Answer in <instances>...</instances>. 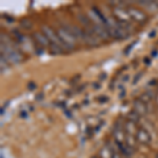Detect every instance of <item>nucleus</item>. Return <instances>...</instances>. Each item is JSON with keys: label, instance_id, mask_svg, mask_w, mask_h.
Here are the masks:
<instances>
[{"label": "nucleus", "instance_id": "f257e3e1", "mask_svg": "<svg viewBox=\"0 0 158 158\" xmlns=\"http://www.w3.org/2000/svg\"><path fill=\"white\" fill-rule=\"evenodd\" d=\"M57 35L59 37V39L62 42L63 49L67 51H71L74 50L76 47V38L74 37V35L70 32L68 29H65L64 27H59L57 30Z\"/></svg>", "mask_w": 158, "mask_h": 158}, {"label": "nucleus", "instance_id": "f03ea898", "mask_svg": "<svg viewBox=\"0 0 158 158\" xmlns=\"http://www.w3.org/2000/svg\"><path fill=\"white\" fill-rule=\"evenodd\" d=\"M1 55H3L4 57L6 58V60L9 61V62L13 63V64H16V63H19L20 61L22 60V57L21 55L19 54L17 51H15L13 49L12 47H10V45H6L4 44V47L1 44Z\"/></svg>", "mask_w": 158, "mask_h": 158}, {"label": "nucleus", "instance_id": "7ed1b4c3", "mask_svg": "<svg viewBox=\"0 0 158 158\" xmlns=\"http://www.w3.org/2000/svg\"><path fill=\"white\" fill-rule=\"evenodd\" d=\"M127 12H128L130 18L132 20H134V21L138 22V23H143V22H146L148 19L147 15L144 14L141 10L137 9V7L129 6L128 10H127Z\"/></svg>", "mask_w": 158, "mask_h": 158}, {"label": "nucleus", "instance_id": "20e7f679", "mask_svg": "<svg viewBox=\"0 0 158 158\" xmlns=\"http://www.w3.org/2000/svg\"><path fill=\"white\" fill-rule=\"evenodd\" d=\"M41 31H42L43 34L47 36V38L49 39V41L52 43V44H57V45H60V47L63 48L62 42H61V40L59 39V37H58V35H57V32L53 31L50 27H47V25H43L41 27Z\"/></svg>", "mask_w": 158, "mask_h": 158}, {"label": "nucleus", "instance_id": "39448f33", "mask_svg": "<svg viewBox=\"0 0 158 158\" xmlns=\"http://www.w3.org/2000/svg\"><path fill=\"white\" fill-rule=\"evenodd\" d=\"M92 30H93L94 34L97 36V38L101 40H109L111 36H110L108 30H106L104 24H92Z\"/></svg>", "mask_w": 158, "mask_h": 158}, {"label": "nucleus", "instance_id": "423d86ee", "mask_svg": "<svg viewBox=\"0 0 158 158\" xmlns=\"http://www.w3.org/2000/svg\"><path fill=\"white\" fill-rule=\"evenodd\" d=\"M83 41L88 45H90V47H96V45H98V38L94 34L93 30H92V25L91 27H85V35H83Z\"/></svg>", "mask_w": 158, "mask_h": 158}, {"label": "nucleus", "instance_id": "0eeeda50", "mask_svg": "<svg viewBox=\"0 0 158 158\" xmlns=\"http://www.w3.org/2000/svg\"><path fill=\"white\" fill-rule=\"evenodd\" d=\"M135 138L141 144H149L151 142V135L144 129L137 130L136 134H135Z\"/></svg>", "mask_w": 158, "mask_h": 158}, {"label": "nucleus", "instance_id": "6e6552de", "mask_svg": "<svg viewBox=\"0 0 158 158\" xmlns=\"http://www.w3.org/2000/svg\"><path fill=\"white\" fill-rule=\"evenodd\" d=\"M113 12H114V16L117 18V21L123 22V23H129L130 20H131L128 12L124 11L122 7H115Z\"/></svg>", "mask_w": 158, "mask_h": 158}, {"label": "nucleus", "instance_id": "1a4fd4ad", "mask_svg": "<svg viewBox=\"0 0 158 158\" xmlns=\"http://www.w3.org/2000/svg\"><path fill=\"white\" fill-rule=\"evenodd\" d=\"M133 108H134V111L136 112L138 115L141 117L143 115H146L148 113V108H147V104L144 102H142L141 100L138 98L134 101V104H133Z\"/></svg>", "mask_w": 158, "mask_h": 158}, {"label": "nucleus", "instance_id": "9d476101", "mask_svg": "<svg viewBox=\"0 0 158 158\" xmlns=\"http://www.w3.org/2000/svg\"><path fill=\"white\" fill-rule=\"evenodd\" d=\"M126 134L122 131L121 127H118V124L115 126V130H114V140L116 141L117 144L126 143Z\"/></svg>", "mask_w": 158, "mask_h": 158}, {"label": "nucleus", "instance_id": "9b49d317", "mask_svg": "<svg viewBox=\"0 0 158 158\" xmlns=\"http://www.w3.org/2000/svg\"><path fill=\"white\" fill-rule=\"evenodd\" d=\"M34 39L38 44L41 45V47H50L51 42L49 41V39L47 38L44 34L42 32H36L34 33Z\"/></svg>", "mask_w": 158, "mask_h": 158}, {"label": "nucleus", "instance_id": "f8f14e48", "mask_svg": "<svg viewBox=\"0 0 158 158\" xmlns=\"http://www.w3.org/2000/svg\"><path fill=\"white\" fill-rule=\"evenodd\" d=\"M65 29H68L70 31L71 33L74 35V37L76 38V39H80V40H83V35H85V30L80 29V27H78L77 25H67V27H64Z\"/></svg>", "mask_w": 158, "mask_h": 158}, {"label": "nucleus", "instance_id": "ddd939ff", "mask_svg": "<svg viewBox=\"0 0 158 158\" xmlns=\"http://www.w3.org/2000/svg\"><path fill=\"white\" fill-rule=\"evenodd\" d=\"M118 148H119V152L121 153L122 155L127 157H130L133 155V152H134V149L131 148L130 146H128L127 143H121V144H118Z\"/></svg>", "mask_w": 158, "mask_h": 158}, {"label": "nucleus", "instance_id": "4468645a", "mask_svg": "<svg viewBox=\"0 0 158 158\" xmlns=\"http://www.w3.org/2000/svg\"><path fill=\"white\" fill-rule=\"evenodd\" d=\"M154 92H152V91H148V92H144V93H142L141 95H140V97L139 99L142 101V102H144V103H149V102H151V101L153 100V98H154Z\"/></svg>", "mask_w": 158, "mask_h": 158}, {"label": "nucleus", "instance_id": "2eb2a0df", "mask_svg": "<svg viewBox=\"0 0 158 158\" xmlns=\"http://www.w3.org/2000/svg\"><path fill=\"white\" fill-rule=\"evenodd\" d=\"M126 131L128 132L129 135H133L134 133L136 134L137 130H136V123L132 121H127L126 123Z\"/></svg>", "mask_w": 158, "mask_h": 158}, {"label": "nucleus", "instance_id": "dca6fc26", "mask_svg": "<svg viewBox=\"0 0 158 158\" xmlns=\"http://www.w3.org/2000/svg\"><path fill=\"white\" fill-rule=\"evenodd\" d=\"M49 48H50L51 52H52L53 54H62V52L64 51L62 47L57 45V44H52V43H51V45Z\"/></svg>", "mask_w": 158, "mask_h": 158}, {"label": "nucleus", "instance_id": "f3484780", "mask_svg": "<svg viewBox=\"0 0 158 158\" xmlns=\"http://www.w3.org/2000/svg\"><path fill=\"white\" fill-rule=\"evenodd\" d=\"M128 119H129V121H132V122H134V123H136V122L139 121L140 116L135 111H133V112H130L128 114Z\"/></svg>", "mask_w": 158, "mask_h": 158}, {"label": "nucleus", "instance_id": "a211bd4d", "mask_svg": "<svg viewBox=\"0 0 158 158\" xmlns=\"http://www.w3.org/2000/svg\"><path fill=\"white\" fill-rule=\"evenodd\" d=\"M100 155L102 158H111L112 157V150H110L109 147H104L100 152Z\"/></svg>", "mask_w": 158, "mask_h": 158}, {"label": "nucleus", "instance_id": "6ab92c4d", "mask_svg": "<svg viewBox=\"0 0 158 158\" xmlns=\"http://www.w3.org/2000/svg\"><path fill=\"white\" fill-rule=\"evenodd\" d=\"M20 27H22V29L24 30H30L31 27H32V22L30 21L29 19H22L21 21H20Z\"/></svg>", "mask_w": 158, "mask_h": 158}, {"label": "nucleus", "instance_id": "aec40b11", "mask_svg": "<svg viewBox=\"0 0 158 158\" xmlns=\"http://www.w3.org/2000/svg\"><path fill=\"white\" fill-rule=\"evenodd\" d=\"M7 62L9 61L6 60V58L4 57L3 55H1V72L3 73V70L7 69Z\"/></svg>", "mask_w": 158, "mask_h": 158}, {"label": "nucleus", "instance_id": "412c9836", "mask_svg": "<svg viewBox=\"0 0 158 158\" xmlns=\"http://www.w3.org/2000/svg\"><path fill=\"white\" fill-rule=\"evenodd\" d=\"M111 158H121L120 155H119V153H117L115 151H112V157Z\"/></svg>", "mask_w": 158, "mask_h": 158}, {"label": "nucleus", "instance_id": "4be33fe9", "mask_svg": "<svg viewBox=\"0 0 158 158\" xmlns=\"http://www.w3.org/2000/svg\"><path fill=\"white\" fill-rule=\"evenodd\" d=\"M136 42H137V41H135V42H134V43H133V44H132V45H129V47H128V49H127L126 51H124V52H126V54H127V55L129 54L130 50H132V49H133V47H134L135 44H136Z\"/></svg>", "mask_w": 158, "mask_h": 158}, {"label": "nucleus", "instance_id": "5701e85b", "mask_svg": "<svg viewBox=\"0 0 158 158\" xmlns=\"http://www.w3.org/2000/svg\"><path fill=\"white\" fill-rule=\"evenodd\" d=\"M27 88H29V90H34V89H36V85H35L34 82H30L29 83V86H27Z\"/></svg>", "mask_w": 158, "mask_h": 158}, {"label": "nucleus", "instance_id": "b1692460", "mask_svg": "<svg viewBox=\"0 0 158 158\" xmlns=\"http://www.w3.org/2000/svg\"><path fill=\"white\" fill-rule=\"evenodd\" d=\"M141 75H142V73L137 74V75H136V78H135V79H134V81H133V83H136V82H137V80H138V79L140 78V76H141Z\"/></svg>", "mask_w": 158, "mask_h": 158}, {"label": "nucleus", "instance_id": "393cba45", "mask_svg": "<svg viewBox=\"0 0 158 158\" xmlns=\"http://www.w3.org/2000/svg\"><path fill=\"white\" fill-rule=\"evenodd\" d=\"M154 34H155V32H152L151 35H150V37H154Z\"/></svg>", "mask_w": 158, "mask_h": 158}, {"label": "nucleus", "instance_id": "a878e982", "mask_svg": "<svg viewBox=\"0 0 158 158\" xmlns=\"http://www.w3.org/2000/svg\"><path fill=\"white\" fill-rule=\"evenodd\" d=\"M155 158H158V153H157V154H156V157H155Z\"/></svg>", "mask_w": 158, "mask_h": 158}]
</instances>
